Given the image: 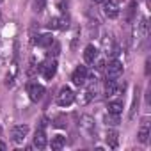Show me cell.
I'll return each mask as SVG.
<instances>
[{
  "instance_id": "obj_1",
  "label": "cell",
  "mask_w": 151,
  "mask_h": 151,
  "mask_svg": "<svg viewBox=\"0 0 151 151\" xmlns=\"http://www.w3.org/2000/svg\"><path fill=\"white\" fill-rule=\"evenodd\" d=\"M105 73H107V78H110V80L119 78L121 75H123V62L117 60V59H114V60L109 62V66L105 68Z\"/></svg>"
},
{
  "instance_id": "obj_2",
  "label": "cell",
  "mask_w": 151,
  "mask_h": 151,
  "mask_svg": "<svg viewBox=\"0 0 151 151\" xmlns=\"http://www.w3.org/2000/svg\"><path fill=\"white\" fill-rule=\"evenodd\" d=\"M75 101V93L69 89V87H62L57 94V105L60 107H69L71 103Z\"/></svg>"
},
{
  "instance_id": "obj_3",
  "label": "cell",
  "mask_w": 151,
  "mask_h": 151,
  "mask_svg": "<svg viewBox=\"0 0 151 151\" xmlns=\"http://www.w3.org/2000/svg\"><path fill=\"white\" fill-rule=\"evenodd\" d=\"M27 135H29V124H16L11 130V139L14 144H22Z\"/></svg>"
},
{
  "instance_id": "obj_4",
  "label": "cell",
  "mask_w": 151,
  "mask_h": 151,
  "mask_svg": "<svg viewBox=\"0 0 151 151\" xmlns=\"http://www.w3.org/2000/svg\"><path fill=\"white\" fill-rule=\"evenodd\" d=\"M39 73L43 75V77L46 80H52L55 77V73H57V60H46L39 66Z\"/></svg>"
},
{
  "instance_id": "obj_5",
  "label": "cell",
  "mask_w": 151,
  "mask_h": 151,
  "mask_svg": "<svg viewBox=\"0 0 151 151\" xmlns=\"http://www.w3.org/2000/svg\"><path fill=\"white\" fill-rule=\"evenodd\" d=\"M71 80H73V84L75 86H84L86 84V80H87V68L86 66H78L77 69L73 71V77H71Z\"/></svg>"
},
{
  "instance_id": "obj_6",
  "label": "cell",
  "mask_w": 151,
  "mask_h": 151,
  "mask_svg": "<svg viewBox=\"0 0 151 151\" xmlns=\"http://www.w3.org/2000/svg\"><path fill=\"white\" fill-rule=\"evenodd\" d=\"M103 13L109 18H117L119 16V6L116 0H103Z\"/></svg>"
},
{
  "instance_id": "obj_7",
  "label": "cell",
  "mask_w": 151,
  "mask_h": 151,
  "mask_svg": "<svg viewBox=\"0 0 151 151\" xmlns=\"http://www.w3.org/2000/svg\"><path fill=\"white\" fill-rule=\"evenodd\" d=\"M27 93H29V96H30L32 101H39L45 96V87L39 86V84H29L27 86Z\"/></svg>"
},
{
  "instance_id": "obj_8",
  "label": "cell",
  "mask_w": 151,
  "mask_h": 151,
  "mask_svg": "<svg viewBox=\"0 0 151 151\" xmlns=\"http://www.w3.org/2000/svg\"><path fill=\"white\" fill-rule=\"evenodd\" d=\"M34 146L37 149H45L46 147V133H45V126L41 124L39 130L36 132V137H34Z\"/></svg>"
},
{
  "instance_id": "obj_9",
  "label": "cell",
  "mask_w": 151,
  "mask_h": 151,
  "mask_svg": "<svg viewBox=\"0 0 151 151\" xmlns=\"http://www.w3.org/2000/svg\"><path fill=\"white\" fill-rule=\"evenodd\" d=\"M96 59H98V48L93 46V45L86 46V50H84V60H86L87 64H94Z\"/></svg>"
},
{
  "instance_id": "obj_10",
  "label": "cell",
  "mask_w": 151,
  "mask_h": 151,
  "mask_svg": "<svg viewBox=\"0 0 151 151\" xmlns=\"http://www.w3.org/2000/svg\"><path fill=\"white\" fill-rule=\"evenodd\" d=\"M66 27H68V22H66L64 18H59V16L50 18V22H48V29H50V30H62V29H66Z\"/></svg>"
},
{
  "instance_id": "obj_11",
  "label": "cell",
  "mask_w": 151,
  "mask_h": 151,
  "mask_svg": "<svg viewBox=\"0 0 151 151\" xmlns=\"http://www.w3.org/2000/svg\"><path fill=\"white\" fill-rule=\"evenodd\" d=\"M105 139H107L109 147H112V149H116V147H117V144H119V133H117L116 130H107Z\"/></svg>"
},
{
  "instance_id": "obj_12",
  "label": "cell",
  "mask_w": 151,
  "mask_h": 151,
  "mask_svg": "<svg viewBox=\"0 0 151 151\" xmlns=\"http://www.w3.org/2000/svg\"><path fill=\"white\" fill-rule=\"evenodd\" d=\"M34 43H36L37 46L46 48V46H50V45L53 43V37H52V34H41V36H37V37L34 39Z\"/></svg>"
},
{
  "instance_id": "obj_13",
  "label": "cell",
  "mask_w": 151,
  "mask_h": 151,
  "mask_svg": "<svg viewBox=\"0 0 151 151\" xmlns=\"http://www.w3.org/2000/svg\"><path fill=\"white\" fill-rule=\"evenodd\" d=\"M109 114H116V116H119L121 112H123V101L121 100H114V101H109Z\"/></svg>"
},
{
  "instance_id": "obj_14",
  "label": "cell",
  "mask_w": 151,
  "mask_h": 151,
  "mask_svg": "<svg viewBox=\"0 0 151 151\" xmlns=\"http://www.w3.org/2000/svg\"><path fill=\"white\" fill-rule=\"evenodd\" d=\"M64 146H66V137H62V135H55V137H52V149L59 151V149H62Z\"/></svg>"
},
{
  "instance_id": "obj_15",
  "label": "cell",
  "mask_w": 151,
  "mask_h": 151,
  "mask_svg": "<svg viewBox=\"0 0 151 151\" xmlns=\"http://www.w3.org/2000/svg\"><path fill=\"white\" fill-rule=\"evenodd\" d=\"M117 93V84H116V80H107V84H105V96L109 98V96H114Z\"/></svg>"
},
{
  "instance_id": "obj_16",
  "label": "cell",
  "mask_w": 151,
  "mask_h": 151,
  "mask_svg": "<svg viewBox=\"0 0 151 151\" xmlns=\"http://www.w3.org/2000/svg\"><path fill=\"white\" fill-rule=\"evenodd\" d=\"M147 139H149V123H144V124L140 126V130H139V140H140L142 144H146Z\"/></svg>"
},
{
  "instance_id": "obj_17",
  "label": "cell",
  "mask_w": 151,
  "mask_h": 151,
  "mask_svg": "<svg viewBox=\"0 0 151 151\" xmlns=\"http://www.w3.org/2000/svg\"><path fill=\"white\" fill-rule=\"evenodd\" d=\"M107 123H109V124H119V116H116V114H109Z\"/></svg>"
},
{
  "instance_id": "obj_18",
  "label": "cell",
  "mask_w": 151,
  "mask_h": 151,
  "mask_svg": "<svg viewBox=\"0 0 151 151\" xmlns=\"http://www.w3.org/2000/svg\"><path fill=\"white\" fill-rule=\"evenodd\" d=\"M137 105H139V98L135 96V98H133V107H132V112H130V119H133V117H135V110H137Z\"/></svg>"
},
{
  "instance_id": "obj_19",
  "label": "cell",
  "mask_w": 151,
  "mask_h": 151,
  "mask_svg": "<svg viewBox=\"0 0 151 151\" xmlns=\"http://www.w3.org/2000/svg\"><path fill=\"white\" fill-rule=\"evenodd\" d=\"M96 60H98V59H96ZM96 69H98V71L105 69V60H98V62H96Z\"/></svg>"
},
{
  "instance_id": "obj_20",
  "label": "cell",
  "mask_w": 151,
  "mask_h": 151,
  "mask_svg": "<svg viewBox=\"0 0 151 151\" xmlns=\"http://www.w3.org/2000/svg\"><path fill=\"white\" fill-rule=\"evenodd\" d=\"M146 75H149V59L146 60Z\"/></svg>"
},
{
  "instance_id": "obj_21",
  "label": "cell",
  "mask_w": 151,
  "mask_h": 151,
  "mask_svg": "<svg viewBox=\"0 0 151 151\" xmlns=\"http://www.w3.org/2000/svg\"><path fill=\"white\" fill-rule=\"evenodd\" d=\"M0 23H2V13H0Z\"/></svg>"
},
{
  "instance_id": "obj_22",
  "label": "cell",
  "mask_w": 151,
  "mask_h": 151,
  "mask_svg": "<svg viewBox=\"0 0 151 151\" xmlns=\"http://www.w3.org/2000/svg\"><path fill=\"white\" fill-rule=\"evenodd\" d=\"M94 2H103V0H94Z\"/></svg>"
},
{
  "instance_id": "obj_23",
  "label": "cell",
  "mask_w": 151,
  "mask_h": 151,
  "mask_svg": "<svg viewBox=\"0 0 151 151\" xmlns=\"http://www.w3.org/2000/svg\"><path fill=\"white\" fill-rule=\"evenodd\" d=\"M0 2H2V0H0Z\"/></svg>"
}]
</instances>
